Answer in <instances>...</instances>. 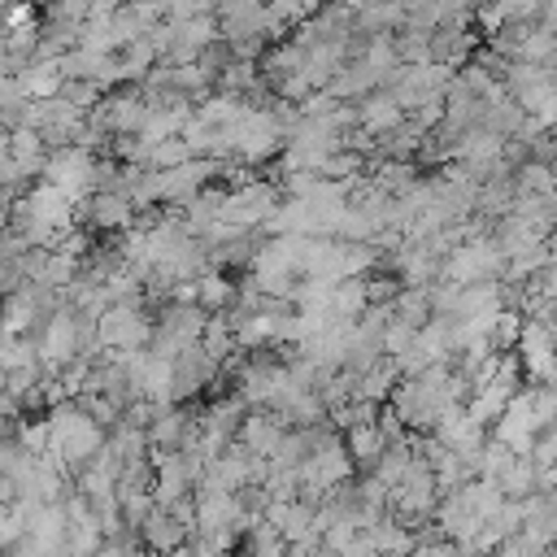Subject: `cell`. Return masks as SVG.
Returning a JSON list of instances; mask_svg holds the SVG:
<instances>
[{"label": "cell", "mask_w": 557, "mask_h": 557, "mask_svg": "<svg viewBox=\"0 0 557 557\" xmlns=\"http://www.w3.org/2000/svg\"><path fill=\"white\" fill-rule=\"evenodd\" d=\"M278 200H283V191H278L274 178H248V183L222 191L218 218L231 222V226H261V222L274 213Z\"/></svg>", "instance_id": "cell-1"}, {"label": "cell", "mask_w": 557, "mask_h": 557, "mask_svg": "<svg viewBox=\"0 0 557 557\" xmlns=\"http://www.w3.org/2000/svg\"><path fill=\"white\" fill-rule=\"evenodd\" d=\"M131 4H144V9H157L165 17V0H131Z\"/></svg>", "instance_id": "cell-18"}, {"label": "cell", "mask_w": 557, "mask_h": 557, "mask_svg": "<svg viewBox=\"0 0 557 557\" xmlns=\"http://www.w3.org/2000/svg\"><path fill=\"white\" fill-rule=\"evenodd\" d=\"M283 431H287V422H283L274 409H244L235 440H239L248 453H257V457H265V461H270V453L278 448Z\"/></svg>", "instance_id": "cell-3"}, {"label": "cell", "mask_w": 557, "mask_h": 557, "mask_svg": "<svg viewBox=\"0 0 557 557\" xmlns=\"http://www.w3.org/2000/svg\"><path fill=\"white\" fill-rule=\"evenodd\" d=\"M352 109H357V126H366L370 135H379V131H387L392 122H400L405 113H400V104L387 96V91H366V96H357L352 100Z\"/></svg>", "instance_id": "cell-5"}, {"label": "cell", "mask_w": 557, "mask_h": 557, "mask_svg": "<svg viewBox=\"0 0 557 557\" xmlns=\"http://www.w3.org/2000/svg\"><path fill=\"white\" fill-rule=\"evenodd\" d=\"M187 157H191V152H187L183 135H161V139L148 144L144 165H148V170H165V165H178V161H187Z\"/></svg>", "instance_id": "cell-11"}, {"label": "cell", "mask_w": 557, "mask_h": 557, "mask_svg": "<svg viewBox=\"0 0 557 557\" xmlns=\"http://www.w3.org/2000/svg\"><path fill=\"white\" fill-rule=\"evenodd\" d=\"M191 61H196V65H205L209 74H218V70H222V65L231 61V44H226V39L218 35V39H209V44H205V48H200V52H196Z\"/></svg>", "instance_id": "cell-14"}, {"label": "cell", "mask_w": 557, "mask_h": 557, "mask_svg": "<svg viewBox=\"0 0 557 557\" xmlns=\"http://www.w3.org/2000/svg\"><path fill=\"white\" fill-rule=\"evenodd\" d=\"M91 161H96V152H91V148L61 144V148H48L39 178H44V183H52V187H61V191H70V196L78 200V196H87V191H91Z\"/></svg>", "instance_id": "cell-2"}, {"label": "cell", "mask_w": 557, "mask_h": 557, "mask_svg": "<svg viewBox=\"0 0 557 557\" xmlns=\"http://www.w3.org/2000/svg\"><path fill=\"white\" fill-rule=\"evenodd\" d=\"M413 335H418V326H409L405 318L392 313L387 326H383V352H387V357H400V352L413 344Z\"/></svg>", "instance_id": "cell-13"}, {"label": "cell", "mask_w": 557, "mask_h": 557, "mask_svg": "<svg viewBox=\"0 0 557 557\" xmlns=\"http://www.w3.org/2000/svg\"><path fill=\"white\" fill-rule=\"evenodd\" d=\"M496 487H500V496H509V500L531 496V492H535V461H531L527 453H513V457L500 466Z\"/></svg>", "instance_id": "cell-8"}, {"label": "cell", "mask_w": 557, "mask_h": 557, "mask_svg": "<svg viewBox=\"0 0 557 557\" xmlns=\"http://www.w3.org/2000/svg\"><path fill=\"white\" fill-rule=\"evenodd\" d=\"M218 0H165V17H191V13H213Z\"/></svg>", "instance_id": "cell-15"}, {"label": "cell", "mask_w": 557, "mask_h": 557, "mask_svg": "<svg viewBox=\"0 0 557 557\" xmlns=\"http://www.w3.org/2000/svg\"><path fill=\"white\" fill-rule=\"evenodd\" d=\"M265 9H270L274 17H283L287 26H296V22H300V17L309 13V9L300 4V0H265Z\"/></svg>", "instance_id": "cell-16"}, {"label": "cell", "mask_w": 557, "mask_h": 557, "mask_svg": "<svg viewBox=\"0 0 557 557\" xmlns=\"http://www.w3.org/2000/svg\"><path fill=\"white\" fill-rule=\"evenodd\" d=\"M339 435H344V448H348V457H352V470L366 474V470L374 466L379 448H383V431H379L374 422H352V426H344Z\"/></svg>", "instance_id": "cell-7"}, {"label": "cell", "mask_w": 557, "mask_h": 557, "mask_svg": "<svg viewBox=\"0 0 557 557\" xmlns=\"http://www.w3.org/2000/svg\"><path fill=\"white\" fill-rule=\"evenodd\" d=\"M57 96H61L65 104H74V109H91V104L104 96V87H100V83H91V78H61Z\"/></svg>", "instance_id": "cell-12"}, {"label": "cell", "mask_w": 557, "mask_h": 557, "mask_svg": "<svg viewBox=\"0 0 557 557\" xmlns=\"http://www.w3.org/2000/svg\"><path fill=\"white\" fill-rule=\"evenodd\" d=\"M366 165H370L366 152H357V148H331V152H322L318 174L322 178H339V183H357V178H366Z\"/></svg>", "instance_id": "cell-9"}, {"label": "cell", "mask_w": 557, "mask_h": 557, "mask_svg": "<svg viewBox=\"0 0 557 557\" xmlns=\"http://www.w3.org/2000/svg\"><path fill=\"white\" fill-rule=\"evenodd\" d=\"M326 318H357L361 309H366V283H361V274H344V278H335L331 283V292H326Z\"/></svg>", "instance_id": "cell-6"}, {"label": "cell", "mask_w": 557, "mask_h": 557, "mask_svg": "<svg viewBox=\"0 0 557 557\" xmlns=\"http://www.w3.org/2000/svg\"><path fill=\"white\" fill-rule=\"evenodd\" d=\"M139 544L144 548H157V553H174V548H183V540H187V531L174 522V513L165 509V505H157L152 500V509L139 518Z\"/></svg>", "instance_id": "cell-4"}, {"label": "cell", "mask_w": 557, "mask_h": 557, "mask_svg": "<svg viewBox=\"0 0 557 557\" xmlns=\"http://www.w3.org/2000/svg\"><path fill=\"white\" fill-rule=\"evenodd\" d=\"M17 531H22V522H17L13 505H9V500H0V548H9V544L17 540Z\"/></svg>", "instance_id": "cell-17"}, {"label": "cell", "mask_w": 557, "mask_h": 557, "mask_svg": "<svg viewBox=\"0 0 557 557\" xmlns=\"http://www.w3.org/2000/svg\"><path fill=\"white\" fill-rule=\"evenodd\" d=\"M231 296H235V283L222 274V270H200L196 274V305L205 309V313H218V309H226L231 305Z\"/></svg>", "instance_id": "cell-10"}]
</instances>
